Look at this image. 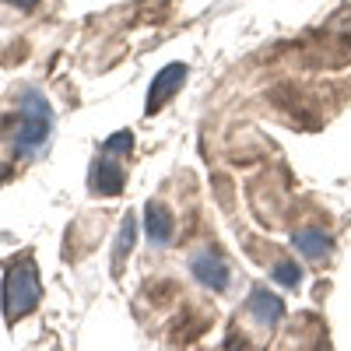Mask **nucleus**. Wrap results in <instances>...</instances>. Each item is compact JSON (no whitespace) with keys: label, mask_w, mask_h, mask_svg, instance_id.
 Masks as SVG:
<instances>
[{"label":"nucleus","mask_w":351,"mask_h":351,"mask_svg":"<svg viewBox=\"0 0 351 351\" xmlns=\"http://www.w3.org/2000/svg\"><path fill=\"white\" fill-rule=\"evenodd\" d=\"M8 152L18 155V158H36L49 137H53V109L46 102V95L39 88H18L14 95V112L8 120Z\"/></svg>","instance_id":"f257e3e1"},{"label":"nucleus","mask_w":351,"mask_h":351,"mask_svg":"<svg viewBox=\"0 0 351 351\" xmlns=\"http://www.w3.org/2000/svg\"><path fill=\"white\" fill-rule=\"evenodd\" d=\"M43 299V285H39V271L32 256H21L18 263H11V271L4 278V319L18 324L21 316H28Z\"/></svg>","instance_id":"f03ea898"},{"label":"nucleus","mask_w":351,"mask_h":351,"mask_svg":"<svg viewBox=\"0 0 351 351\" xmlns=\"http://www.w3.org/2000/svg\"><path fill=\"white\" fill-rule=\"evenodd\" d=\"M120 155H112V152H102L92 165V176H88V183H92V193H102V197H112V193H120L123 183H127V172L123 165L116 162Z\"/></svg>","instance_id":"7ed1b4c3"},{"label":"nucleus","mask_w":351,"mask_h":351,"mask_svg":"<svg viewBox=\"0 0 351 351\" xmlns=\"http://www.w3.org/2000/svg\"><path fill=\"white\" fill-rule=\"evenodd\" d=\"M190 267H193V274H197L204 285H208L211 291H225V288H228V281H232L228 263H225L218 253H211V250L197 253V256L190 260Z\"/></svg>","instance_id":"20e7f679"},{"label":"nucleus","mask_w":351,"mask_h":351,"mask_svg":"<svg viewBox=\"0 0 351 351\" xmlns=\"http://www.w3.org/2000/svg\"><path fill=\"white\" fill-rule=\"evenodd\" d=\"M186 81V64H169L155 81H152V92H148V112H158L176 92L183 88Z\"/></svg>","instance_id":"39448f33"},{"label":"nucleus","mask_w":351,"mask_h":351,"mask_svg":"<svg viewBox=\"0 0 351 351\" xmlns=\"http://www.w3.org/2000/svg\"><path fill=\"white\" fill-rule=\"evenodd\" d=\"M295 250L302 253V256H309V260H327L330 256V239L324 236V232H316V228H302V232H295Z\"/></svg>","instance_id":"423d86ee"},{"label":"nucleus","mask_w":351,"mask_h":351,"mask_svg":"<svg viewBox=\"0 0 351 351\" xmlns=\"http://www.w3.org/2000/svg\"><path fill=\"white\" fill-rule=\"evenodd\" d=\"M148 239L158 243V246H169L172 243V215L162 208V204H148Z\"/></svg>","instance_id":"0eeeda50"},{"label":"nucleus","mask_w":351,"mask_h":351,"mask_svg":"<svg viewBox=\"0 0 351 351\" xmlns=\"http://www.w3.org/2000/svg\"><path fill=\"white\" fill-rule=\"evenodd\" d=\"M0 4H8V8H14V11H32L39 0H0Z\"/></svg>","instance_id":"6e6552de"}]
</instances>
